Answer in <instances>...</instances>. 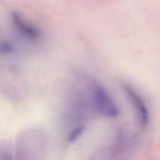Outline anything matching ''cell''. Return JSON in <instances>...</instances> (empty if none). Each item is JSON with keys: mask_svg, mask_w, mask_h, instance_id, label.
I'll return each instance as SVG.
<instances>
[{"mask_svg": "<svg viewBox=\"0 0 160 160\" xmlns=\"http://www.w3.org/2000/svg\"><path fill=\"white\" fill-rule=\"evenodd\" d=\"M96 111L106 117H115L119 114V109L107 91L101 86H96L92 94Z\"/></svg>", "mask_w": 160, "mask_h": 160, "instance_id": "cell-1", "label": "cell"}, {"mask_svg": "<svg viewBox=\"0 0 160 160\" xmlns=\"http://www.w3.org/2000/svg\"><path fill=\"white\" fill-rule=\"evenodd\" d=\"M12 22L18 32L25 38L37 41L41 36V32L18 11H11L10 13Z\"/></svg>", "mask_w": 160, "mask_h": 160, "instance_id": "cell-2", "label": "cell"}, {"mask_svg": "<svg viewBox=\"0 0 160 160\" xmlns=\"http://www.w3.org/2000/svg\"><path fill=\"white\" fill-rule=\"evenodd\" d=\"M122 88L136 109L140 126L142 128H145L149 122V112L146 104L139 94L130 86L124 84Z\"/></svg>", "mask_w": 160, "mask_h": 160, "instance_id": "cell-3", "label": "cell"}, {"mask_svg": "<svg viewBox=\"0 0 160 160\" xmlns=\"http://www.w3.org/2000/svg\"><path fill=\"white\" fill-rule=\"evenodd\" d=\"M85 129V126L83 125L79 126L73 129L68 136V141L69 142H73L76 141L82 134Z\"/></svg>", "mask_w": 160, "mask_h": 160, "instance_id": "cell-4", "label": "cell"}, {"mask_svg": "<svg viewBox=\"0 0 160 160\" xmlns=\"http://www.w3.org/2000/svg\"><path fill=\"white\" fill-rule=\"evenodd\" d=\"M13 49V46L8 42H4L1 45V51L4 53H11Z\"/></svg>", "mask_w": 160, "mask_h": 160, "instance_id": "cell-5", "label": "cell"}]
</instances>
